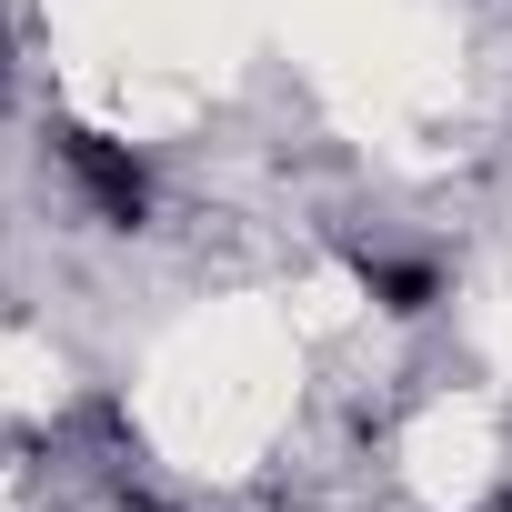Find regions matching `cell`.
I'll list each match as a JSON object with an SVG mask.
<instances>
[{
  "label": "cell",
  "mask_w": 512,
  "mask_h": 512,
  "mask_svg": "<svg viewBox=\"0 0 512 512\" xmlns=\"http://www.w3.org/2000/svg\"><path fill=\"white\" fill-rule=\"evenodd\" d=\"M0 71H11V41H0Z\"/></svg>",
  "instance_id": "3"
},
{
  "label": "cell",
  "mask_w": 512,
  "mask_h": 512,
  "mask_svg": "<svg viewBox=\"0 0 512 512\" xmlns=\"http://www.w3.org/2000/svg\"><path fill=\"white\" fill-rule=\"evenodd\" d=\"M502 512H512V482H502Z\"/></svg>",
  "instance_id": "4"
},
{
  "label": "cell",
  "mask_w": 512,
  "mask_h": 512,
  "mask_svg": "<svg viewBox=\"0 0 512 512\" xmlns=\"http://www.w3.org/2000/svg\"><path fill=\"white\" fill-rule=\"evenodd\" d=\"M51 161L71 171V191L91 201V221H111V231H141V221H151V161H141L121 131H101V121H51Z\"/></svg>",
  "instance_id": "1"
},
{
  "label": "cell",
  "mask_w": 512,
  "mask_h": 512,
  "mask_svg": "<svg viewBox=\"0 0 512 512\" xmlns=\"http://www.w3.org/2000/svg\"><path fill=\"white\" fill-rule=\"evenodd\" d=\"M342 262H352V282H362V302L372 312H392V322H422L432 302H442V272L432 262H402V251H342Z\"/></svg>",
  "instance_id": "2"
}]
</instances>
